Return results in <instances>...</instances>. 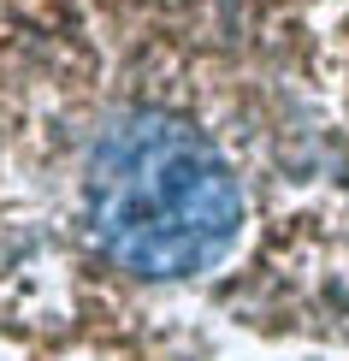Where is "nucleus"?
Listing matches in <instances>:
<instances>
[{"mask_svg": "<svg viewBox=\"0 0 349 361\" xmlns=\"http://www.w3.org/2000/svg\"><path fill=\"white\" fill-rule=\"evenodd\" d=\"M83 237L118 279L184 284L243 243V178L195 118L125 107L89 142L78 178Z\"/></svg>", "mask_w": 349, "mask_h": 361, "instance_id": "1", "label": "nucleus"}]
</instances>
